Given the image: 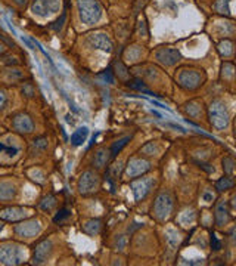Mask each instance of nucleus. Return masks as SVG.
<instances>
[{
  "instance_id": "f257e3e1",
  "label": "nucleus",
  "mask_w": 236,
  "mask_h": 266,
  "mask_svg": "<svg viewBox=\"0 0 236 266\" xmlns=\"http://www.w3.org/2000/svg\"><path fill=\"white\" fill-rule=\"evenodd\" d=\"M80 18L84 24H95L102 17V6L99 0H77Z\"/></svg>"
},
{
  "instance_id": "f03ea898",
  "label": "nucleus",
  "mask_w": 236,
  "mask_h": 266,
  "mask_svg": "<svg viewBox=\"0 0 236 266\" xmlns=\"http://www.w3.org/2000/svg\"><path fill=\"white\" fill-rule=\"evenodd\" d=\"M210 121L218 130L227 127V124H229V113H227L226 104L223 101L217 99L210 105Z\"/></svg>"
},
{
  "instance_id": "7ed1b4c3",
  "label": "nucleus",
  "mask_w": 236,
  "mask_h": 266,
  "mask_svg": "<svg viewBox=\"0 0 236 266\" xmlns=\"http://www.w3.org/2000/svg\"><path fill=\"white\" fill-rule=\"evenodd\" d=\"M24 259V251L18 244L5 242L0 245V263L3 265H20Z\"/></svg>"
},
{
  "instance_id": "20e7f679",
  "label": "nucleus",
  "mask_w": 236,
  "mask_h": 266,
  "mask_svg": "<svg viewBox=\"0 0 236 266\" xmlns=\"http://www.w3.org/2000/svg\"><path fill=\"white\" fill-rule=\"evenodd\" d=\"M173 211V197L170 192H161L152 207V213L157 219L164 220L167 219Z\"/></svg>"
},
{
  "instance_id": "39448f33",
  "label": "nucleus",
  "mask_w": 236,
  "mask_h": 266,
  "mask_svg": "<svg viewBox=\"0 0 236 266\" xmlns=\"http://www.w3.org/2000/svg\"><path fill=\"white\" fill-rule=\"evenodd\" d=\"M205 82V76L198 70H183L179 74V83L187 90H195Z\"/></svg>"
},
{
  "instance_id": "423d86ee",
  "label": "nucleus",
  "mask_w": 236,
  "mask_h": 266,
  "mask_svg": "<svg viewBox=\"0 0 236 266\" xmlns=\"http://www.w3.org/2000/svg\"><path fill=\"white\" fill-rule=\"evenodd\" d=\"M99 188V176L92 172V170H86L79 180V191L84 195L92 194L95 191H98Z\"/></svg>"
},
{
  "instance_id": "0eeeda50",
  "label": "nucleus",
  "mask_w": 236,
  "mask_h": 266,
  "mask_svg": "<svg viewBox=\"0 0 236 266\" xmlns=\"http://www.w3.org/2000/svg\"><path fill=\"white\" fill-rule=\"evenodd\" d=\"M15 234L24 238H33L36 235H39V232L42 231L40 222L39 220H26L20 225H17L14 228Z\"/></svg>"
},
{
  "instance_id": "6e6552de",
  "label": "nucleus",
  "mask_w": 236,
  "mask_h": 266,
  "mask_svg": "<svg viewBox=\"0 0 236 266\" xmlns=\"http://www.w3.org/2000/svg\"><path fill=\"white\" fill-rule=\"evenodd\" d=\"M154 183H155V180L152 177H142V179L133 180L131 182V189H133L136 201L143 200L148 195V192L151 191V188L154 186Z\"/></svg>"
},
{
  "instance_id": "1a4fd4ad",
  "label": "nucleus",
  "mask_w": 236,
  "mask_h": 266,
  "mask_svg": "<svg viewBox=\"0 0 236 266\" xmlns=\"http://www.w3.org/2000/svg\"><path fill=\"white\" fill-rule=\"evenodd\" d=\"M149 169H151L149 161L142 160V158H131L126 169V175L129 177H137V176H142L143 173H146Z\"/></svg>"
},
{
  "instance_id": "9d476101",
  "label": "nucleus",
  "mask_w": 236,
  "mask_h": 266,
  "mask_svg": "<svg viewBox=\"0 0 236 266\" xmlns=\"http://www.w3.org/2000/svg\"><path fill=\"white\" fill-rule=\"evenodd\" d=\"M30 216V211L23 207H6L0 210V219L9 220V222H18Z\"/></svg>"
},
{
  "instance_id": "9b49d317",
  "label": "nucleus",
  "mask_w": 236,
  "mask_h": 266,
  "mask_svg": "<svg viewBox=\"0 0 236 266\" xmlns=\"http://www.w3.org/2000/svg\"><path fill=\"white\" fill-rule=\"evenodd\" d=\"M180 58H182L180 52L177 49H173V48H164V49H159L157 52V59L167 67L177 64L180 61Z\"/></svg>"
},
{
  "instance_id": "f8f14e48",
  "label": "nucleus",
  "mask_w": 236,
  "mask_h": 266,
  "mask_svg": "<svg viewBox=\"0 0 236 266\" xmlns=\"http://www.w3.org/2000/svg\"><path fill=\"white\" fill-rule=\"evenodd\" d=\"M12 126L17 132H21V133H31L34 130V123L31 120V117L28 114H17L12 120Z\"/></svg>"
},
{
  "instance_id": "ddd939ff",
  "label": "nucleus",
  "mask_w": 236,
  "mask_h": 266,
  "mask_svg": "<svg viewBox=\"0 0 236 266\" xmlns=\"http://www.w3.org/2000/svg\"><path fill=\"white\" fill-rule=\"evenodd\" d=\"M53 250V244L51 239H45L42 241L37 247H36V251H34V263L36 265H43L48 262L51 253Z\"/></svg>"
},
{
  "instance_id": "4468645a",
  "label": "nucleus",
  "mask_w": 236,
  "mask_h": 266,
  "mask_svg": "<svg viewBox=\"0 0 236 266\" xmlns=\"http://www.w3.org/2000/svg\"><path fill=\"white\" fill-rule=\"evenodd\" d=\"M17 186L12 183V182H8V180H3L0 182V201H11L17 197Z\"/></svg>"
},
{
  "instance_id": "2eb2a0df",
  "label": "nucleus",
  "mask_w": 236,
  "mask_h": 266,
  "mask_svg": "<svg viewBox=\"0 0 236 266\" xmlns=\"http://www.w3.org/2000/svg\"><path fill=\"white\" fill-rule=\"evenodd\" d=\"M89 40H90V43L95 46V48H98V49H102V51H105V52H111L112 51V42L105 36V34H92L90 37H89Z\"/></svg>"
},
{
  "instance_id": "dca6fc26",
  "label": "nucleus",
  "mask_w": 236,
  "mask_h": 266,
  "mask_svg": "<svg viewBox=\"0 0 236 266\" xmlns=\"http://www.w3.org/2000/svg\"><path fill=\"white\" fill-rule=\"evenodd\" d=\"M229 210H227V203L220 201L215 207V223L217 226H223L229 220Z\"/></svg>"
},
{
  "instance_id": "f3484780",
  "label": "nucleus",
  "mask_w": 236,
  "mask_h": 266,
  "mask_svg": "<svg viewBox=\"0 0 236 266\" xmlns=\"http://www.w3.org/2000/svg\"><path fill=\"white\" fill-rule=\"evenodd\" d=\"M87 136H89V129H87V127H80L79 130H76V132L73 133V136H71V144H73L74 147H80V145H83V144L86 142Z\"/></svg>"
},
{
  "instance_id": "a211bd4d",
  "label": "nucleus",
  "mask_w": 236,
  "mask_h": 266,
  "mask_svg": "<svg viewBox=\"0 0 236 266\" xmlns=\"http://www.w3.org/2000/svg\"><path fill=\"white\" fill-rule=\"evenodd\" d=\"M108 160H109V151H106V149H99L96 154H95V158H93V163H95V166L96 167H104L106 163H108Z\"/></svg>"
},
{
  "instance_id": "6ab92c4d",
  "label": "nucleus",
  "mask_w": 236,
  "mask_h": 266,
  "mask_svg": "<svg viewBox=\"0 0 236 266\" xmlns=\"http://www.w3.org/2000/svg\"><path fill=\"white\" fill-rule=\"evenodd\" d=\"M101 228H102V223H101V220H89L84 226H83V231L86 232V234H89V235H96V234H99L101 232Z\"/></svg>"
},
{
  "instance_id": "aec40b11",
  "label": "nucleus",
  "mask_w": 236,
  "mask_h": 266,
  "mask_svg": "<svg viewBox=\"0 0 236 266\" xmlns=\"http://www.w3.org/2000/svg\"><path fill=\"white\" fill-rule=\"evenodd\" d=\"M31 11H33V14H36V15H39L42 18L49 15V11L43 6V3L40 2V0H34L33 5H31Z\"/></svg>"
},
{
  "instance_id": "412c9836",
  "label": "nucleus",
  "mask_w": 236,
  "mask_h": 266,
  "mask_svg": "<svg viewBox=\"0 0 236 266\" xmlns=\"http://www.w3.org/2000/svg\"><path fill=\"white\" fill-rule=\"evenodd\" d=\"M20 152V148L18 147H14V145H8L6 142H0V154H5V155H9V157H14Z\"/></svg>"
},
{
  "instance_id": "4be33fe9",
  "label": "nucleus",
  "mask_w": 236,
  "mask_h": 266,
  "mask_svg": "<svg viewBox=\"0 0 236 266\" xmlns=\"http://www.w3.org/2000/svg\"><path fill=\"white\" fill-rule=\"evenodd\" d=\"M40 2L49 11V14H55L61 8V0H40Z\"/></svg>"
},
{
  "instance_id": "5701e85b",
  "label": "nucleus",
  "mask_w": 236,
  "mask_h": 266,
  "mask_svg": "<svg viewBox=\"0 0 236 266\" xmlns=\"http://www.w3.org/2000/svg\"><path fill=\"white\" fill-rule=\"evenodd\" d=\"M129 141H130V136H126V138H123V139H120V141H117L112 147H111V155L112 157H115L127 144H129Z\"/></svg>"
},
{
  "instance_id": "b1692460",
  "label": "nucleus",
  "mask_w": 236,
  "mask_h": 266,
  "mask_svg": "<svg viewBox=\"0 0 236 266\" xmlns=\"http://www.w3.org/2000/svg\"><path fill=\"white\" fill-rule=\"evenodd\" d=\"M214 9H215L218 14H226V15H229V14H230V9H229V0H215Z\"/></svg>"
},
{
  "instance_id": "393cba45",
  "label": "nucleus",
  "mask_w": 236,
  "mask_h": 266,
  "mask_svg": "<svg viewBox=\"0 0 236 266\" xmlns=\"http://www.w3.org/2000/svg\"><path fill=\"white\" fill-rule=\"evenodd\" d=\"M232 46H233V45H232V42L224 40V42H221V43H220L218 51H220V54H221V55H224V57H230V55L233 54V48H232Z\"/></svg>"
},
{
  "instance_id": "a878e982",
  "label": "nucleus",
  "mask_w": 236,
  "mask_h": 266,
  "mask_svg": "<svg viewBox=\"0 0 236 266\" xmlns=\"http://www.w3.org/2000/svg\"><path fill=\"white\" fill-rule=\"evenodd\" d=\"M186 111H187V114H189L190 117H193V118H198V117L201 116V107H198L196 102L187 104V105H186Z\"/></svg>"
},
{
  "instance_id": "bb28decb",
  "label": "nucleus",
  "mask_w": 236,
  "mask_h": 266,
  "mask_svg": "<svg viewBox=\"0 0 236 266\" xmlns=\"http://www.w3.org/2000/svg\"><path fill=\"white\" fill-rule=\"evenodd\" d=\"M56 204V198L53 197V195H49V197H46L42 203H40V208L42 210H45V211H49V210H52V207Z\"/></svg>"
},
{
  "instance_id": "cd10ccee",
  "label": "nucleus",
  "mask_w": 236,
  "mask_h": 266,
  "mask_svg": "<svg viewBox=\"0 0 236 266\" xmlns=\"http://www.w3.org/2000/svg\"><path fill=\"white\" fill-rule=\"evenodd\" d=\"M233 186V180L230 179V177H223V179H220L218 182H217V185H215V188L218 189V191H227V189H230Z\"/></svg>"
},
{
  "instance_id": "c85d7f7f",
  "label": "nucleus",
  "mask_w": 236,
  "mask_h": 266,
  "mask_svg": "<svg viewBox=\"0 0 236 266\" xmlns=\"http://www.w3.org/2000/svg\"><path fill=\"white\" fill-rule=\"evenodd\" d=\"M129 88H131V89H134V90L145 92V93H151L149 89H148V88L143 85V82H140V80H131V82H129Z\"/></svg>"
},
{
  "instance_id": "c756f323",
  "label": "nucleus",
  "mask_w": 236,
  "mask_h": 266,
  "mask_svg": "<svg viewBox=\"0 0 236 266\" xmlns=\"http://www.w3.org/2000/svg\"><path fill=\"white\" fill-rule=\"evenodd\" d=\"M233 166H235V163H233L232 158L226 157V158L223 160V169H224V173H226V175H232V173H233V169H235Z\"/></svg>"
},
{
  "instance_id": "7c9ffc66",
  "label": "nucleus",
  "mask_w": 236,
  "mask_h": 266,
  "mask_svg": "<svg viewBox=\"0 0 236 266\" xmlns=\"http://www.w3.org/2000/svg\"><path fill=\"white\" fill-rule=\"evenodd\" d=\"M23 79V73L20 70H9L8 71V80L9 82H17Z\"/></svg>"
},
{
  "instance_id": "2f4dec72",
  "label": "nucleus",
  "mask_w": 236,
  "mask_h": 266,
  "mask_svg": "<svg viewBox=\"0 0 236 266\" xmlns=\"http://www.w3.org/2000/svg\"><path fill=\"white\" fill-rule=\"evenodd\" d=\"M115 70H117V74H118L120 79H127L129 73H127L126 67L121 62H115Z\"/></svg>"
},
{
  "instance_id": "473e14b6",
  "label": "nucleus",
  "mask_w": 236,
  "mask_h": 266,
  "mask_svg": "<svg viewBox=\"0 0 236 266\" xmlns=\"http://www.w3.org/2000/svg\"><path fill=\"white\" fill-rule=\"evenodd\" d=\"M98 77H99V79H102L104 82H108V83H114V76H112L111 70H106V71L101 73V74H99Z\"/></svg>"
},
{
  "instance_id": "72a5a7b5",
  "label": "nucleus",
  "mask_w": 236,
  "mask_h": 266,
  "mask_svg": "<svg viewBox=\"0 0 236 266\" xmlns=\"http://www.w3.org/2000/svg\"><path fill=\"white\" fill-rule=\"evenodd\" d=\"M158 151V148H157V145H154V142H151V144H148V145H145L143 148H142V152L143 154H148V155H152L154 152H157Z\"/></svg>"
},
{
  "instance_id": "f704fd0d",
  "label": "nucleus",
  "mask_w": 236,
  "mask_h": 266,
  "mask_svg": "<svg viewBox=\"0 0 236 266\" xmlns=\"http://www.w3.org/2000/svg\"><path fill=\"white\" fill-rule=\"evenodd\" d=\"M23 93H24L26 96L31 98V96H34V95H36V90H34V88H33L30 83H26V85H24V88H23Z\"/></svg>"
},
{
  "instance_id": "c9c22d12",
  "label": "nucleus",
  "mask_w": 236,
  "mask_h": 266,
  "mask_svg": "<svg viewBox=\"0 0 236 266\" xmlns=\"http://www.w3.org/2000/svg\"><path fill=\"white\" fill-rule=\"evenodd\" d=\"M65 20H67V14H62V15H61V18H59V20H58V21H56V23H55V24L52 26V29H53V30H55V31L58 33V31H59V30L62 29V26H64Z\"/></svg>"
},
{
  "instance_id": "e433bc0d",
  "label": "nucleus",
  "mask_w": 236,
  "mask_h": 266,
  "mask_svg": "<svg viewBox=\"0 0 236 266\" xmlns=\"http://www.w3.org/2000/svg\"><path fill=\"white\" fill-rule=\"evenodd\" d=\"M68 216H70V211H68L67 208H62L61 211H58V214L55 216V219H53V220L58 223V222H62L64 219H67Z\"/></svg>"
},
{
  "instance_id": "4c0bfd02",
  "label": "nucleus",
  "mask_w": 236,
  "mask_h": 266,
  "mask_svg": "<svg viewBox=\"0 0 236 266\" xmlns=\"http://www.w3.org/2000/svg\"><path fill=\"white\" fill-rule=\"evenodd\" d=\"M48 147V139L46 138H37L34 141V148H39V149H45Z\"/></svg>"
},
{
  "instance_id": "58836bf2",
  "label": "nucleus",
  "mask_w": 236,
  "mask_h": 266,
  "mask_svg": "<svg viewBox=\"0 0 236 266\" xmlns=\"http://www.w3.org/2000/svg\"><path fill=\"white\" fill-rule=\"evenodd\" d=\"M0 39H2L6 45H9L11 48H15V42H14L12 39H9V37H8V34H5L3 31H0Z\"/></svg>"
},
{
  "instance_id": "ea45409f",
  "label": "nucleus",
  "mask_w": 236,
  "mask_h": 266,
  "mask_svg": "<svg viewBox=\"0 0 236 266\" xmlns=\"http://www.w3.org/2000/svg\"><path fill=\"white\" fill-rule=\"evenodd\" d=\"M211 247H212V250H215V251L221 248V244H220V241L217 239L215 235H211Z\"/></svg>"
},
{
  "instance_id": "a19ab883",
  "label": "nucleus",
  "mask_w": 236,
  "mask_h": 266,
  "mask_svg": "<svg viewBox=\"0 0 236 266\" xmlns=\"http://www.w3.org/2000/svg\"><path fill=\"white\" fill-rule=\"evenodd\" d=\"M126 242H127V239H126L124 235H121L120 238H117V245H118L120 250H124V248H126Z\"/></svg>"
},
{
  "instance_id": "79ce46f5",
  "label": "nucleus",
  "mask_w": 236,
  "mask_h": 266,
  "mask_svg": "<svg viewBox=\"0 0 236 266\" xmlns=\"http://www.w3.org/2000/svg\"><path fill=\"white\" fill-rule=\"evenodd\" d=\"M5 104H6V93H5V90H0V110L3 108Z\"/></svg>"
},
{
  "instance_id": "37998d69",
  "label": "nucleus",
  "mask_w": 236,
  "mask_h": 266,
  "mask_svg": "<svg viewBox=\"0 0 236 266\" xmlns=\"http://www.w3.org/2000/svg\"><path fill=\"white\" fill-rule=\"evenodd\" d=\"M14 2L18 5V6H26L28 3V0H14Z\"/></svg>"
},
{
  "instance_id": "c03bdc74",
  "label": "nucleus",
  "mask_w": 236,
  "mask_h": 266,
  "mask_svg": "<svg viewBox=\"0 0 236 266\" xmlns=\"http://www.w3.org/2000/svg\"><path fill=\"white\" fill-rule=\"evenodd\" d=\"M3 52H5V45L0 43V54H3Z\"/></svg>"
},
{
  "instance_id": "a18cd8bd",
  "label": "nucleus",
  "mask_w": 236,
  "mask_h": 266,
  "mask_svg": "<svg viewBox=\"0 0 236 266\" xmlns=\"http://www.w3.org/2000/svg\"><path fill=\"white\" fill-rule=\"evenodd\" d=\"M3 226H5V223H3L2 220H0V232H2V231H3Z\"/></svg>"
},
{
  "instance_id": "49530a36",
  "label": "nucleus",
  "mask_w": 236,
  "mask_h": 266,
  "mask_svg": "<svg viewBox=\"0 0 236 266\" xmlns=\"http://www.w3.org/2000/svg\"><path fill=\"white\" fill-rule=\"evenodd\" d=\"M0 132H2V127H0Z\"/></svg>"
}]
</instances>
